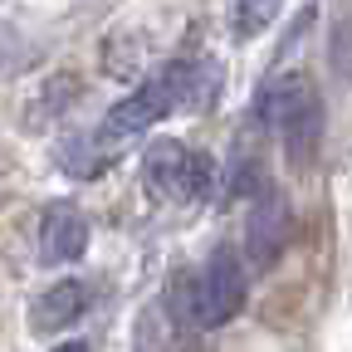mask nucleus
Segmentation results:
<instances>
[{
  "mask_svg": "<svg viewBox=\"0 0 352 352\" xmlns=\"http://www.w3.org/2000/svg\"><path fill=\"white\" fill-rule=\"evenodd\" d=\"M196 103V64L191 59H176L162 74H152L142 88H132L127 98H118L103 118V138H138L152 122H162L166 113Z\"/></svg>",
  "mask_w": 352,
  "mask_h": 352,
  "instance_id": "2",
  "label": "nucleus"
},
{
  "mask_svg": "<svg viewBox=\"0 0 352 352\" xmlns=\"http://www.w3.org/2000/svg\"><path fill=\"white\" fill-rule=\"evenodd\" d=\"M294 235V206L279 186H259L250 215H245V264L250 270H274Z\"/></svg>",
  "mask_w": 352,
  "mask_h": 352,
  "instance_id": "5",
  "label": "nucleus"
},
{
  "mask_svg": "<svg viewBox=\"0 0 352 352\" xmlns=\"http://www.w3.org/2000/svg\"><path fill=\"white\" fill-rule=\"evenodd\" d=\"M54 352H88V342H64V347H54Z\"/></svg>",
  "mask_w": 352,
  "mask_h": 352,
  "instance_id": "9",
  "label": "nucleus"
},
{
  "mask_svg": "<svg viewBox=\"0 0 352 352\" xmlns=\"http://www.w3.org/2000/svg\"><path fill=\"white\" fill-rule=\"evenodd\" d=\"M83 314H88V284L59 279V284H50V289L34 298V308H30V328H34V333H59V328L78 323Z\"/></svg>",
  "mask_w": 352,
  "mask_h": 352,
  "instance_id": "7",
  "label": "nucleus"
},
{
  "mask_svg": "<svg viewBox=\"0 0 352 352\" xmlns=\"http://www.w3.org/2000/svg\"><path fill=\"white\" fill-rule=\"evenodd\" d=\"M83 250H88L83 210L69 206V201H54L50 210L39 215V254L50 264H74V259H83Z\"/></svg>",
  "mask_w": 352,
  "mask_h": 352,
  "instance_id": "6",
  "label": "nucleus"
},
{
  "mask_svg": "<svg viewBox=\"0 0 352 352\" xmlns=\"http://www.w3.org/2000/svg\"><path fill=\"white\" fill-rule=\"evenodd\" d=\"M259 113L279 132V147L289 157V166H308L318 157L323 142V98L308 74H279L270 88L259 94Z\"/></svg>",
  "mask_w": 352,
  "mask_h": 352,
  "instance_id": "1",
  "label": "nucleus"
},
{
  "mask_svg": "<svg viewBox=\"0 0 352 352\" xmlns=\"http://www.w3.org/2000/svg\"><path fill=\"white\" fill-rule=\"evenodd\" d=\"M245 274H250L245 259L230 245L210 250V259L201 264V279L191 289V318L201 328H226L240 308H245V294H250V279Z\"/></svg>",
  "mask_w": 352,
  "mask_h": 352,
  "instance_id": "4",
  "label": "nucleus"
},
{
  "mask_svg": "<svg viewBox=\"0 0 352 352\" xmlns=\"http://www.w3.org/2000/svg\"><path fill=\"white\" fill-rule=\"evenodd\" d=\"M284 10V0H235V34L254 39L259 30H270L274 15Z\"/></svg>",
  "mask_w": 352,
  "mask_h": 352,
  "instance_id": "8",
  "label": "nucleus"
},
{
  "mask_svg": "<svg viewBox=\"0 0 352 352\" xmlns=\"http://www.w3.org/2000/svg\"><path fill=\"white\" fill-rule=\"evenodd\" d=\"M142 182L157 201H206L215 186V166L206 152H191L176 138H157L142 152Z\"/></svg>",
  "mask_w": 352,
  "mask_h": 352,
  "instance_id": "3",
  "label": "nucleus"
}]
</instances>
